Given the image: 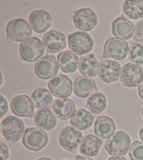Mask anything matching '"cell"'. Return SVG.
Masks as SVG:
<instances>
[{
	"label": "cell",
	"mask_w": 143,
	"mask_h": 160,
	"mask_svg": "<svg viewBox=\"0 0 143 160\" xmlns=\"http://www.w3.org/2000/svg\"><path fill=\"white\" fill-rule=\"evenodd\" d=\"M131 148V138L124 131H117L105 142V149L109 155L122 157Z\"/></svg>",
	"instance_id": "obj_1"
},
{
	"label": "cell",
	"mask_w": 143,
	"mask_h": 160,
	"mask_svg": "<svg viewBox=\"0 0 143 160\" xmlns=\"http://www.w3.org/2000/svg\"><path fill=\"white\" fill-rule=\"evenodd\" d=\"M25 126L21 119L8 115L1 121V131L3 137L10 142H17L24 134Z\"/></svg>",
	"instance_id": "obj_2"
},
{
	"label": "cell",
	"mask_w": 143,
	"mask_h": 160,
	"mask_svg": "<svg viewBox=\"0 0 143 160\" xmlns=\"http://www.w3.org/2000/svg\"><path fill=\"white\" fill-rule=\"evenodd\" d=\"M22 145L31 151H39L48 143V136L47 132L40 128H28L21 138Z\"/></svg>",
	"instance_id": "obj_3"
},
{
	"label": "cell",
	"mask_w": 143,
	"mask_h": 160,
	"mask_svg": "<svg viewBox=\"0 0 143 160\" xmlns=\"http://www.w3.org/2000/svg\"><path fill=\"white\" fill-rule=\"evenodd\" d=\"M32 34V30L28 22L23 18H14L7 23V37L16 42H24Z\"/></svg>",
	"instance_id": "obj_4"
},
{
	"label": "cell",
	"mask_w": 143,
	"mask_h": 160,
	"mask_svg": "<svg viewBox=\"0 0 143 160\" xmlns=\"http://www.w3.org/2000/svg\"><path fill=\"white\" fill-rule=\"evenodd\" d=\"M128 42L116 37L108 38L105 42L103 49V58H114L122 60L127 57L129 52Z\"/></svg>",
	"instance_id": "obj_5"
},
{
	"label": "cell",
	"mask_w": 143,
	"mask_h": 160,
	"mask_svg": "<svg viewBox=\"0 0 143 160\" xmlns=\"http://www.w3.org/2000/svg\"><path fill=\"white\" fill-rule=\"evenodd\" d=\"M45 47L38 37H30L22 42L19 47L21 58L27 62H36L39 60L44 54Z\"/></svg>",
	"instance_id": "obj_6"
},
{
	"label": "cell",
	"mask_w": 143,
	"mask_h": 160,
	"mask_svg": "<svg viewBox=\"0 0 143 160\" xmlns=\"http://www.w3.org/2000/svg\"><path fill=\"white\" fill-rule=\"evenodd\" d=\"M68 45L71 51L77 55H84L92 51L94 41L90 34L85 32H76L69 35Z\"/></svg>",
	"instance_id": "obj_7"
},
{
	"label": "cell",
	"mask_w": 143,
	"mask_h": 160,
	"mask_svg": "<svg viewBox=\"0 0 143 160\" xmlns=\"http://www.w3.org/2000/svg\"><path fill=\"white\" fill-rule=\"evenodd\" d=\"M59 64L57 58L53 55H45L39 60L36 62L34 66V72L36 76L42 80L53 78L57 76L59 70Z\"/></svg>",
	"instance_id": "obj_8"
},
{
	"label": "cell",
	"mask_w": 143,
	"mask_h": 160,
	"mask_svg": "<svg viewBox=\"0 0 143 160\" xmlns=\"http://www.w3.org/2000/svg\"><path fill=\"white\" fill-rule=\"evenodd\" d=\"M82 139V133L72 126L63 128L58 137L60 146L69 152H76Z\"/></svg>",
	"instance_id": "obj_9"
},
{
	"label": "cell",
	"mask_w": 143,
	"mask_h": 160,
	"mask_svg": "<svg viewBox=\"0 0 143 160\" xmlns=\"http://www.w3.org/2000/svg\"><path fill=\"white\" fill-rule=\"evenodd\" d=\"M74 26L82 32L93 30L98 23V17L91 8H81L72 13Z\"/></svg>",
	"instance_id": "obj_10"
},
{
	"label": "cell",
	"mask_w": 143,
	"mask_h": 160,
	"mask_svg": "<svg viewBox=\"0 0 143 160\" xmlns=\"http://www.w3.org/2000/svg\"><path fill=\"white\" fill-rule=\"evenodd\" d=\"M48 88L50 93L54 96H57V98H67V96L72 95L73 85L69 77L59 74L50 79Z\"/></svg>",
	"instance_id": "obj_11"
},
{
	"label": "cell",
	"mask_w": 143,
	"mask_h": 160,
	"mask_svg": "<svg viewBox=\"0 0 143 160\" xmlns=\"http://www.w3.org/2000/svg\"><path fill=\"white\" fill-rule=\"evenodd\" d=\"M120 82L126 88H136L143 82V69L139 65L127 63L122 68Z\"/></svg>",
	"instance_id": "obj_12"
},
{
	"label": "cell",
	"mask_w": 143,
	"mask_h": 160,
	"mask_svg": "<svg viewBox=\"0 0 143 160\" xmlns=\"http://www.w3.org/2000/svg\"><path fill=\"white\" fill-rule=\"evenodd\" d=\"M34 107L31 98L26 95H16L11 101V110L16 116L31 118L35 115Z\"/></svg>",
	"instance_id": "obj_13"
},
{
	"label": "cell",
	"mask_w": 143,
	"mask_h": 160,
	"mask_svg": "<svg viewBox=\"0 0 143 160\" xmlns=\"http://www.w3.org/2000/svg\"><path fill=\"white\" fill-rule=\"evenodd\" d=\"M122 68L117 61L104 59L100 62L98 76L105 83H114L119 79Z\"/></svg>",
	"instance_id": "obj_14"
},
{
	"label": "cell",
	"mask_w": 143,
	"mask_h": 160,
	"mask_svg": "<svg viewBox=\"0 0 143 160\" xmlns=\"http://www.w3.org/2000/svg\"><path fill=\"white\" fill-rule=\"evenodd\" d=\"M29 23L37 33H42L49 29L53 23V18L49 13L44 9L33 11L29 16Z\"/></svg>",
	"instance_id": "obj_15"
},
{
	"label": "cell",
	"mask_w": 143,
	"mask_h": 160,
	"mask_svg": "<svg viewBox=\"0 0 143 160\" xmlns=\"http://www.w3.org/2000/svg\"><path fill=\"white\" fill-rule=\"evenodd\" d=\"M43 44L48 52L59 53L66 47V38L60 31L51 30L44 34Z\"/></svg>",
	"instance_id": "obj_16"
},
{
	"label": "cell",
	"mask_w": 143,
	"mask_h": 160,
	"mask_svg": "<svg viewBox=\"0 0 143 160\" xmlns=\"http://www.w3.org/2000/svg\"><path fill=\"white\" fill-rule=\"evenodd\" d=\"M134 24L124 15H121L113 21L111 24L112 33L114 37L122 40H128L133 36Z\"/></svg>",
	"instance_id": "obj_17"
},
{
	"label": "cell",
	"mask_w": 143,
	"mask_h": 160,
	"mask_svg": "<svg viewBox=\"0 0 143 160\" xmlns=\"http://www.w3.org/2000/svg\"><path fill=\"white\" fill-rule=\"evenodd\" d=\"M115 122L111 117L103 115L99 117L94 122V132L98 138L107 139L115 133Z\"/></svg>",
	"instance_id": "obj_18"
},
{
	"label": "cell",
	"mask_w": 143,
	"mask_h": 160,
	"mask_svg": "<svg viewBox=\"0 0 143 160\" xmlns=\"http://www.w3.org/2000/svg\"><path fill=\"white\" fill-rule=\"evenodd\" d=\"M97 91V84L94 80L85 77H77L73 81V93L77 97H90Z\"/></svg>",
	"instance_id": "obj_19"
},
{
	"label": "cell",
	"mask_w": 143,
	"mask_h": 160,
	"mask_svg": "<svg viewBox=\"0 0 143 160\" xmlns=\"http://www.w3.org/2000/svg\"><path fill=\"white\" fill-rule=\"evenodd\" d=\"M55 115L60 120L71 119L75 112L74 102L69 98H57L52 105Z\"/></svg>",
	"instance_id": "obj_20"
},
{
	"label": "cell",
	"mask_w": 143,
	"mask_h": 160,
	"mask_svg": "<svg viewBox=\"0 0 143 160\" xmlns=\"http://www.w3.org/2000/svg\"><path fill=\"white\" fill-rule=\"evenodd\" d=\"M102 144H103L102 139H100L99 138L94 136L92 134H89L82 138L79 149L81 154L84 155L85 157L88 158L95 157L99 152Z\"/></svg>",
	"instance_id": "obj_21"
},
{
	"label": "cell",
	"mask_w": 143,
	"mask_h": 160,
	"mask_svg": "<svg viewBox=\"0 0 143 160\" xmlns=\"http://www.w3.org/2000/svg\"><path fill=\"white\" fill-rule=\"evenodd\" d=\"M33 119L36 126L45 131L53 130L57 126V118L50 109H40L37 111Z\"/></svg>",
	"instance_id": "obj_22"
},
{
	"label": "cell",
	"mask_w": 143,
	"mask_h": 160,
	"mask_svg": "<svg viewBox=\"0 0 143 160\" xmlns=\"http://www.w3.org/2000/svg\"><path fill=\"white\" fill-rule=\"evenodd\" d=\"M99 64L94 54H87L80 58L79 71L85 78H94L98 75Z\"/></svg>",
	"instance_id": "obj_23"
},
{
	"label": "cell",
	"mask_w": 143,
	"mask_h": 160,
	"mask_svg": "<svg viewBox=\"0 0 143 160\" xmlns=\"http://www.w3.org/2000/svg\"><path fill=\"white\" fill-rule=\"evenodd\" d=\"M57 61L61 70L64 73H73L79 68L80 59L71 51H64L58 54Z\"/></svg>",
	"instance_id": "obj_24"
},
{
	"label": "cell",
	"mask_w": 143,
	"mask_h": 160,
	"mask_svg": "<svg viewBox=\"0 0 143 160\" xmlns=\"http://www.w3.org/2000/svg\"><path fill=\"white\" fill-rule=\"evenodd\" d=\"M94 117L90 111L85 109H78L75 111L73 115L70 119V123L72 127L79 131H85L91 127Z\"/></svg>",
	"instance_id": "obj_25"
},
{
	"label": "cell",
	"mask_w": 143,
	"mask_h": 160,
	"mask_svg": "<svg viewBox=\"0 0 143 160\" xmlns=\"http://www.w3.org/2000/svg\"><path fill=\"white\" fill-rule=\"evenodd\" d=\"M31 100L38 109H48L53 105V96L49 90L39 88L35 89L31 94Z\"/></svg>",
	"instance_id": "obj_26"
},
{
	"label": "cell",
	"mask_w": 143,
	"mask_h": 160,
	"mask_svg": "<svg viewBox=\"0 0 143 160\" xmlns=\"http://www.w3.org/2000/svg\"><path fill=\"white\" fill-rule=\"evenodd\" d=\"M107 104V98L101 92H96L90 97L86 102V107L93 114H99L106 109Z\"/></svg>",
	"instance_id": "obj_27"
},
{
	"label": "cell",
	"mask_w": 143,
	"mask_h": 160,
	"mask_svg": "<svg viewBox=\"0 0 143 160\" xmlns=\"http://www.w3.org/2000/svg\"><path fill=\"white\" fill-rule=\"evenodd\" d=\"M122 12L128 19L137 20L143 17V1L130 0L122 4Z\"/></svg>",
	"instance_id": "obj_28"
},
{
	"label": "cell",
	"mask_w": 143,
	"mask_h": 160,
	"mask_svg": "<svg viewBox=\"0 0 143 160\" xmlns=\"http://www.w3.org/2000/svg\"><path fill=\"white\" fill-rule=\"evenodd\" d=\"M129 60L136 65L143 64V44L132 42L130 45L128 52Z\"/></svg>",
	"instance_id": "obj_29"
},
{
	"label": "cell",
	"mask_w": 143,
	"mask_h": 160,
	"mask_svg": "<svg viewBox=\"0 0 143 160\" xmlns=\"http://www.w3.org/2000/svg\"><path fill=\"white\" fill-rule=\"evenodd\" d=\"M129 158L131 160H143V143L134 141L129 149Z\"/></svg>",
	"instance_id": "obj_30"
},
{
	"label": "cell",
	"mask_w": 143,
	"mask_h": 160,
	"mask_svg": "<svg viewBox=\"0 0 143 160\" xmlns=\"http://www.w3.org/2000/svg\"><path fill=\"white\" fill-rule=\"evenodd\" d=\"M132 37L136 42L143 44V21H141V22L136 23Z\"/></svg>",
	"instance_id": "obj_31"
},
{
	"label": "cell",
	"mask_w": 143,
	"mask_h": 160,
	"mask_svg": "<svg viewBox=\"0 0 143 160\" xmlns=\"http://www.w3.org/2000/svg\"><path fill=\"white\" fill-rule=\"evenodd\" d=\"M0 152H1V160H7L10 157L9 148L4 142H0Z\"/></svg>",
	"instance_id": "obj_32"
},
{
	"label": "cell",
	"mask_w": 143,
	"mask_h": 160,
	"mask_svg": "<svg viewBox=\"0 0 143 160\" xmlns=\"http://www.w3.org/2000/svg\"><path fill=\"white\" fill-rule=\"evenodd\" d=\"M0 98H1V118H4L5 114L8 111V105H7V99L5 98L4 95H0Z\"/></svg>",
	"instance_id": "obj_33"
},
{
	"label": "cell",
	"mask_w": 143,
	"mask_h": 160,
	"mask_svg": "<svg viewBox=\"0 0 143 160\" xmlns=\"http://www.w3.org/2000/svg\"><path fill=\"white\" fill-rule=\"evenodd\" d=\"M138 95L140 96V98L143 100V82L139 86L138 88Z\"/></svg>",
	"instance_id": "obj_34"
},
{
	"label": "cell",
	"mask_w": 143,
	"mask_h": 160,
	"mask_svg": "<svg viewBox=\"0 0 143 160\" xmlns=\"http://www.w3.org/2000/svg\"><path fill=\"white\" fill-rule=\"evenodd\" d=\"M75 160H93L90 158L88 157H83V156H76L75 157Z\"/></svg>",
	"instance_id": "obj_35"
},
{
	"label": "cell",
	"mask_w": 143,
	"mask_h": 160,
	"mask_svg": "<svg viewBox=\"0 0 143 160\" xmlns=\"http://www.w3.org/2000/svg\"><path fill=\"white\" fill-rule=\"evenodd\" d=\"M107 160H127L124 157H111Z\"/></svg>",
	"instance_id": "obj_36"
},
{
	"label": "cell",
	"mask_w": 143,
	"mask_h": 160,
	"mask_svg": "<svg viewBox=\"0 0 143 160\" xmlns=\"http://www.w3.org/2000/svg\"><path fill=\"white\" fill-rule=\"evenodd\" d=\"M140 138L141 139V141H142V143H143V128H141V131H140Z\"/></svg>",
	"instance_id": "obj_37"
},
{
	"label": "cell",
	"mask_w": 143,
	"mask_h": 160,
	"mask_svg": "<svg viewBox=\"0 0 143 160\" xmlns=\"http://www.w3.org/2000/svg\"><path fill=\"white\" fill-rule=\"evenodd\" d=\"M36 160H53L52 158H48V157H43V158H38V159Z\"/></svg>",
	"instance_id": "obj_38"
},
{
	"label": "cell",
	"mask_w": 143,
	"mask_h": 160,
	"mask_svg": "<svg viewBox=\"0 0 143 160\" xmlns=\"http://www.w3.org/2000/svg\"><path fill=\"white\" fill-rule=\"evenodd\" d=\"M141 116H142L143 118V106L141 107Z\"/></svg>",
	"instance_id": "obj_39"
},
{
	"label": "cell",
	"mask_w": 143,
	"mask_h": 160,
	"mask_svg": "<svg viewBox=\"0 0 143 160\" xmlns=\"http://www.w3.org/2000/svg\"><path fill=\"white\" fill-rule=\"evenodd\" d=\"M64 160H67V159H64Z\"/></svg>",
	"instance_id": "obj_40"
}]
</instances>
